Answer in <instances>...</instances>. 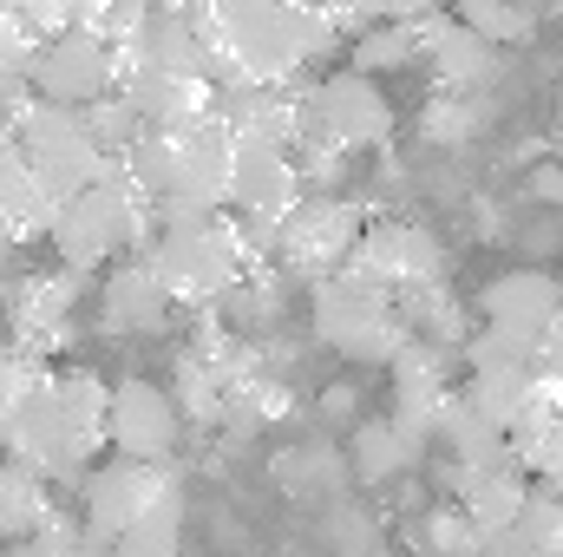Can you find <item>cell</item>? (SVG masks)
Returning <instances> with one entry per match:
<instances>
[{"instance_id":"23","label":"cell","mask_w":563,"mask_h":557,"mask_svg":"<svg viewBox=\"0 0 563 557\" xmlns=\"http://www.w3.org/2000/svg\"><path fill=\"white\" fill-rule=\"evenodd\" d=\"M413 446L394 433V419H361L354 426V446H347V472L361 479V485H394L400 472H413Z\"/></svg>"},{"instance_id":"32","label":"cell","mask_w":563,"mask_h":557,"mask_svg":"<svg viewBox=\"0 0 563 557\" xmlns=\"http://www.w3.org/2000/svg\"><path fill=\"white\" fill-rule=\"evenodd\" d=\"M426 551L432 557H485V545H478V532L459 518V505L452 512H432L426 518Z\"/></svg>"},{"instance_id":"1","label":"cell","mask_w":563,"mask_h":557,"mask_svg":"<svg viewBox=\"0 0 563 557\" xmlns=\"http://www.w3.org/2000/svg\"><path fill=\"white\" fill-rule=\"evenodd\" d=\"M184 20L203 46V79L217 99L243 86H295L334 46V26L321 7L230 0V7H190Z\"/></svg>"},{"instance_id":"27","label":"cell","mask_w":563,"mask_h":557,"mask_svg":"<svg viewBox=\"0 0 563 557\" xmlns=\"http://www.w3.org/2000/svg\"><path fill=\"white\" fill-rule=\"evenodd\" d=\"M177 538H184V492H170L164 505H151L125 538L106 545V557H177Z\"/></svg>"},{"instance_id":"21","label":"cell","mask_w":563,"mask_h":557,"mask_svg":"<svg viewBox=\"0 0 563 557\" xmlns=\"http://www.w3.org/2000/svg\"><path fill=\"white\" fill-rule=\"evenodd\" d=\"M525 499H531V479L525 472H485L459 492V518L478 532V545L492 538H511L518 518H525Z\"/></svg>"},{"instance_id":"10","label":"cell","mask_w":563,"mask_h":557,"mask_svg":"<svg viewBox=\"0 0 563 557\" xmlns=\"http://www.w3.org/2000/svg\"><path fill=\"white\" fill-rule=\"evenodd\" d=\"M361 230H367V217H361L354 204H341V197H301V210H295V217L276 230L269 256H276V263H288L295 276L328 282V276H341V270L354 263Z\"/></svg>"},{"instance_id":"14","label":"cell","mask_w":563,"mask_h":557,"mask_svg":"<svg viewBox=\"0 0 563 557\" xmlns=\"http://www.w3.org/2000/svg\"><path fill=\"white\" fill-rule=\"evenodd\" d=\"M106 446H112V459L164 466L177 452V401L157 381H119L112 414H106Z\"/></svg>"},{"instance_id":"25","label":"cell","mask_w":563,"mask_h":557,"mask_svg":"<svg viewBox=\"0 0 563 557\" xmlns=\"http://www.w3.org/2000/svg\"><path fill=\"white\" fill-rule=\"evenodd\" d=\"M511 472H531L544 492H563V414H544L511 433Z\"/></svg>"},{"instance_id":"2","label":"cell","mask_w":563,"mask_h":557,"mask_svg":"<svg viewBox=\"0 0 563 557\" xmlns=\"http://www.w3.org/2000/svg\"><path fill=\"white\" fill-rule=\"evenodd\" d=\"M256 243L243 237L236 217H197V223H157L144 263L157 270L164 295L177 308H217L230 302L243 282L256 276Z\"/></svg>"},{"instance_id":"26","label":"cell","mask_w":563,"mask_h":557,"mask_svg":"<svg viewBox=\"0 0 563 557\" xmlns=\"http://www.w3.org/2000/svg\"><path fill=\"white\" fill-rule=\"evenodd\" d=\"M485 132V92H432V106L420 112V139L426 144H465Z\"/></svg>"},{"instance_id":"30","label":"cell","mask_w":563,"mask_h":557,"mask_svg":"<svg viewBox=\"0 0 563 557\" xmlns=\"http://www.w3.org/2000/svg\"><path fill=\"white\" fill-rule=\"evenodd\" d=\"M7 557H106V551H99V545H92L86 532H73V525H66L59 512H53V518H46V525H40L33 538H20V545H13Z\"/></svg>"},{"instance_id":"9","label":"cell","mask_w":563,"mask_h":557,"mask_svg":"<svg viewBox=\"0 0 563 557\" xmlns=\"http://www.w3.org/2000/svg\"><path fill=\"white\" fill-rule=\"evenodd\" d=\"M230 171H236V139L223 119H197L177 132V184L157 210V223H197V217H230Z\"/></svg>"},{"instance_id":"28","label":"cell","mask_w":563,"mask_h":557,"mask_svg":"<svg viewBox=\"0 0 563 557\" xmlns=\"http://www.w3.org/2000/svg\"><path fill=\"white\" fill-rule=\"evenodd\" d=\"M452 20H459L472 40H485L492 53H505V46L531 40V26H538V13H531V7H511V0H465Z\"/></svg>"},{"instance_id":"29","label":"cell","mask_w":563,"mask_h":557,"mask_svg":"<svg viewBox=\"0 0 563 557\" xmlns=\"http://www.w3.org/2000/svg\"><path fill=\"white\" fill-rule=\"evenodd\" d=\"M518 538H525L538 557H563V492L531 485V499H525V518H518Z\"/></svg>"},{"instance_id":"15","label":"cell","mask_w":563,"mask_h":557,"mask_svg":"<svg viewBox=\"0 0 563 557\" xmlns=\"http://www.w3.org/2000/svg\"><path fill=\"white\" fill-rule=\"evenodd\" d=\"M347 270L374 288H387V295H407L420 282H439V243L420 223H367Z\"/></svg>"},{"instance_id":"19","label":"cell","mask_w":563,"mask_h":557,"mask_svg":"<svg viewBox=\"0 0 563 557\" xmlns=\"http://www.w3.org/2000/svg\"><path fill=\"white\" fill-rule=\"evenodd\" d=\"M394 308H400V328H407V341H420V348H445V354H459L465 341H472V315H465V302L439 282H420V288H407V295H394Z\"/></svg>"},{"instance_id":"4","label":"cell","mask_w":563,"mask_h":557,"mask_svg":"<svg viewBox=\"0 0 563 557\" xmlns=\"http://www.w3.org/2000/svg\"><path fill=\"white\" fill-rule=\"evenodd\" d=\"M7 139H13L20 157H26V171L46 184V197H53V204H66V197H79V190H92V184L112 171V157L92 144V132H86V119H79V112L40 106V99H26V112L7 125Z\"/></svg>"},{"instance_id":"11","label":"cell","mask_w":563,"mask_h":557,"mask_svg":"<svg viewBox=\"0 0 563 557\" xmlns=\"http://www.w3.org/2000/svg\"><path fill=\"white\" fill-rule=\"evenodd\" d=\"M301 132L341 144V151H374V144L394 139V106H387V92H380L374 79H361V73H328V79H314L308 99H301Z\"/></svg>"},{"instance_id":"5","label":"cell","mask_w":563,"mask_h":557,"mask_svg":"<svg viewBox=\"0 0 563 557\" xmlns=\"http://www.w3.org/2000/svg\"><path fill=\"white\" fill-rule=\"evenodd\" d=\"M314 335L347 354V361H394L407 348V328H400V308L387 288L361 282L354 270L314 282Z\"/></svg>"},{"instance_id":"31","label":"cell","mask_w":563,"mask_h":557,"mask_svg":"<svg viewBox=\"0 0 563 557\" xmlns=\"http://www.w3.org/2000/svg\"><path fill=\"white\" fill-rule=\"evenodd\" d=\"M282 472H288L295 492H328V485H341V459H334L328 446H301V452H288Z\"/></svg>"},{"instance_id":"12","label":"cell","mask_w":563,"mask_h":557,"mask_svg":"<svg viewBox=\"0 0 563 557\" xmlns=\"http://www.w3.org/2000/svg\"><path fill=\"white\" fill-rule=\"evenodd\" d=\"M177 492V479L164 466H139V459H99L86 472V538L106 551L112 538H125L151 505H164Z\"/></svg>"},{"instance_id":"17","label":"cell","mask_w":563,"mask_h":557,"mask_svg":"<svg viewBox=\"0 0 563 557\" xmlns=\"http://www.w3.org/2000/svg\"><path fill=\"white\" fill-rule=\"evenodd\" d=\"M177 315V302L164 295V282L157 270L132 256V263H119L106 288H99V321H106V335H157L164 321Z\"/></svg>"},{"instance_id":"13","label":"cell","mask_w":563,"mask_h":557,"mask_svg":"<svg viewBox=\"0 0 563 557\" xmlns=\"http://www.w3.org/2000/svg\"><path fill=\"white\" fill-rule=\"evenodd\" d=\"M452 361L459 354H445V348H420V341H407L387 368H394V401H387V419H394V433L426 452L432 446V433H439V419L452 407Z\"/></svg>"},{"instance_id":"22","label":"cell","mask_w":563,"mask_h":557,"mask_svg":"<svg viewBox=\"0 0 563 557\" xmlns=\"http://www.w3.org/2000/svg\"><path fill=\"white\" fill-rule=\"evenodd\" d=\"M413 53H420V7H394V13H380V20L354 40V73H361V79L400 73Z\"/></svg>"},{"instance_id":"8","label":"cell","mask_w":563,"mask_h":557,"mask_svg":"<svg viewBox=\"0 0 563 557\" xmlns=\"http://www.w3.org/2000/svg\"><path fill=\"white\" fill-rule=\"evenodd\" d=\"M478 328L505 335L511 348H525L531 361H544L563 341V282L544 270H505L485 282L478 295Z\"/></svg>"},{"instance_id":"20","label":"cell","mask_w":563,"mask_h":557,"mask_svg":"<svg viewBox=\"0 0 563 557\" xmlns=\"http://www.w3.org/2000/svg\"><path fill=\"white\" fill-rule=\"evenodd\" d=\"M53 197H46V184L26 171V157L13 151V139L0 132V230H7V243L20 250V243H33V237H46V223H53Z\"/></svg>"},{"instance_id":"18","label":"cell","mask_w":563,"mask_h":557,"mask_svg":"<svg viewBox=\"0 0 563 557\" xmlns=\"http://www.w3.org/2000/svg\"><path fill=\"white\" fill-rule=\"evenodd\" d=\"M420 53L432 59L445 92H485L498 73V53L485 40H472L452 13H420Z\"/></svg>"},{"instance_id":"7","label":"cell","mask_w":563,"mask_h":557,"mask_svg":"<svg viewBox=\"0 0 563 557\" xmlns=\"http://www.w3.org/2000/svg\"><path fill=\"white\" fill-rule=\"evenodd\" d=\"M26 92L40 106H59V112H92L99 99L119 92V53L79 26H66L59 40H46L26 66Z\"/></svg>"},{"instance_id":"33","label":"cell","mask_w":563,"mask_h":557,"mask_svg":"<svg viewBox=\"0 0 563 557\" xmlns=\"http://www.w3.org/2000/svg\"><path fill=\"white\" fill-rule=\"evenodd\" d=\"M485 557H538V551H531V545L511 532V538H492V545H485Z\"/></svg>"},{"instance_id":"16","label":"cell","mask_w":563,"mask_h":557,"mask_svg":"<svg viewBox=\"0 0 563 557\" xmlns=\"http://www.w3.org/2000/svg\"><path fill=\"white\" fill-rule=\"evenodd\" d=\"M73 302H79V276L66 270H46V276H20L7 288V328H13V348L46 361L66 328H73Z\"/></svg>"},{"instance_id":"34","label":"cell","mask_w":563,"mask_h":557,"mask_svg":"<svg viewBox=\"0 0 563 557\" xmlns=\"http://www.w3.org/2000/svg\"><path fill=\"white\" fill-rule=\"evenodd\" d=\"M321 407H328V414H354V387H328Z\"/></svg>"},{"instance_id":"3","label":"cell","mask_w":563,"mask_h":557,"mask_svg":"<svg viewBox=\"0 0 563 557\" xmlns=\"http://www.w3.org/2000/svg\"><path fill=\"white\" fill-rule=\"evenodd\" d=\"M151 223H157V217H151V204L125 184V171L112 164L92 190H79V197H66V204L53 210L46 243H53V256H59V270H66V276H86V270L119 263V256L139 243Z\"/></svg>"},{"instance_id":"6","label":"cell","mask_w":563,"mask_h":557,"mask_svg":"<svg viewBox=\"0 0 563 557\" xmlns=\"http://www.w3.org/2000/svg\"><path fill=\"white\" fill-rule=\"evenodd\" d=\"M53 419H59V374L33 354H0V446L13 466L46 479L53 459Z\"/></svg>"},{"instance_id":"24","label":"cell","mask_w":563,"mask_h":557,"mask_svg":"<svg viewBox=\"0 0 563 557\" xmlns=\"http://www.w3.org/2000/svg\"><path fill=\"white\" fill-rule=\"evenodd\" d=\"M53 518V499H46V479H33L26 466H0V538L7 545H20V538H33L40 525Z\"/></svg>"}]
</instances>
